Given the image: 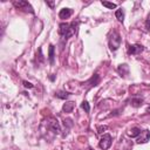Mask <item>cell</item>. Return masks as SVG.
Here are the masks:
<instances>
[{
    "instance_id": "cell-19",
    "label": "cell",
    "mask_w": 150,
    "mask_h": 150,
    "mask_svg": "<svg viewBox=\"0 0 150 150\" xmlns=\"http://www.w3.org/2000/svg\"><path fill=\"white\" fill-rule=\"evenodd\" d=\"M104 130H107V125H100V127H97V132L98 134H102Z\"/></svg>"
},
{
    "instance_id": "cell-15",
    "label": "cell",
    "mask_w": 150,
    "mask_h": 150,
    "mask_svg": "<svg viewBox=\"0 0 150 150\" xmlns=\"http://www.w3.org/2000/svg\"><path fill=\"white\" fill-rule=\"evenodd\" d=\"M115 16L117 18V20H118L120 22H123V20H124V13H123L122 9H117V11L115 12Z\"/></svg>"
},
{
    "instance_id": "cell-23",
    "label": "cell",
    "mask_w": 150,
    "mask_h": 150,
    "mask_svg": "<svg viewBox=\"0 0 150 150\" xmlns=\"http://www.w3.org/2000/svg\"><path fill=\"white\" fill-rule=\"evenodd\" d=\"M148 111H149V112H150V107H149V108H148Z\"/></svg>"
},
{
    "instance_id": "cell-17",
    "label": "cell",
    "mask_w": 150,
    "mask_h": 150,
    "mask_svg": "<svg viewBox=\"0 0 150 150\" xmlns=\"http://www.w3.org/2000/svg\"><path fill=\"white\" fill-rule=\"evenodd\" d=\"M101 4H102L103 6H105V7L110 8V9H112V8H116V4H112V2H108V1H102Z\"/></svg>"
},
{
    "instance_id": "cell-22",
    "label": "cell",
    "mask_w": 150,
    "mask_h": 150,
    "mask_svg": "<svg viewBox=\"0 0 150 150\" xmlns=\"http://www.w3.org/2000/svg\"><path fill=\"white\" fill-rule=\"evenodd\" d=\"M46 4H47V5H49L52 8L54 7V2H50V1H46Z\"/></svg>"
},
{
    "instance_id": "cell-24",
    "label": "cell",
    "mask_w": 150,
    "mask_h": 150,
    "mask_svg": "<svg viewBox=\"0 0 150 150\" xmlns=\"http://www.w3.org/2000/svg\"><path fill=\"white\" fill-rule=\"evenodd\" d=\"M88 150H94V149H93V148H89V149H88Z\"/></svg>"
},
{
    "instance_id": "cell-1",
    "label": "cell",
    "mask_w": 150,
    "mask_h": 150,
    "mask_svg": "<svg viewBox=\"0 0 150 150\" xmlns=\"http://www.w3.org/2000/svg\"><path fill=\"white\" fill-rule=\"evenodd\" d=\"M77 23H79V22H71V23L62 22V23H60V26H59V33H60V35H61L63 39H66V40L69 39L73 34H75Z\"/></svg>"
},
{
    "instance_id": "cell-18",
    "label": "cell",
    "mask_w": 150,
    "mask_h": 150,
    "mask_svg": "<svg viewBox=\"0 0 150 150\" xmlns=\"http://www.w3.org/2000/svg\"><path fill=\"white\" fill-rule=\"evenodd\" d=\"M81 107H82V109H84L86 112H89V110H90V105H89V103H88L87 101H83V102L81 103Z\"/></svg>"
},
{
    "instance_id": "cell-12",
    "label": "cell",
    "mask_w": 150,
    "mask_h": 150,
    "mask_svg": "<svg viewBox=\"0 0 150 150\" xmlns=\"http://www.w3.org/2000/svg\"><path fill=\"white\" fill-rule=\"evenodd\" d=\"M139 134H141V129L137 128V127H134V128H131V129L128 131V135H129L130 137H137Z\"/></svg>"
},
{
    "instance_id": "cell-2",
    "label": "cell",
    "mask_w": 150,
    "mask_h": 150,
    "mask_svg": "<svg viewBox=\"0 0 150 150\" xmlns=\"http://www.w3.org/2000/svg\"><path fill=\"white\" fill-rule=\"evenodd\" d=\"M121 41H122V39H121L120 34L117 32H112V34L109 38V48L111 50H117L121 46Z\"/></svg>"
},
{
    "instance_id": "cell-14",
    "label": "cell",
    "mask_w": 150,
    "mask_h": 150,
    "mask_svg": "<svg viewBox=\"0 0 150 150\" xmlns=\"http://www.w3.org/2000/svg\"><path fill=\"white\" fill-rule=\"evenodd\" d=\"M48 59H49V62H50V64H53V63H54V46H53V45H49Z\"/></svg>"
},
{
    "instance_id": "cell-8",
    "label": "cell",
    "mask_w": 150,
    "mask_h": 150,
    "mask_svg": "<svg viewBox=\"0 0 150 150\" xmlns=\"http://www.w3.org/2000/svg\"><path fill=\"white\" fill-rule=\"evenodd\" d=\"M71 14H73V9H70V8H62L60 11V13H59V16H60V19H68Z\"/></svg>"
},
{
    "instance_id": "cell-16",
    "label": "cell",
    "mask_w": 150,
    "mask_h": 150,
    "mask_svg": "<svg viewBox=\"0 0 150 150\" xmlns=\"http://www.w3.org/2000/svg\"><path fill=\"white\" fill-rule=\"evenodd\" d=\"M69 93H67V91H57L56 94H55V96L56 97H59V98H62V100H64V98H68L69 97Z\"/></svg>"
},
{
    "instance_id": "cell-11",
    "label": "cell",
    "mask_w": 150,
    "mask_h": 150,
    "mask_svg": "<svg viewBox=\"0 0 150 150\" xmlns=\"http://www.w3.org/2000/svg\"><path fill=\"white\" fill-rule=\"evenodd\" d=\"M90 87H95V86H97L98 83H100V76H98V74H95L94 76H91V79L87 82Z\"/></svg>"
},
{
    "instance_id": "cell-20",
    "label": "cell",
    "mask_w": 150,
    "mask_h": 150,
    "mask_svg": "<svg viewBox=\"0 0 150 150\" xmlns=\"http://www.w3.org/2000/svg\"><path fill=\"white\" fill-rule=\"evenodd\" d=\"M22 83H23V86H25L26 88H33V84L29 83V82H27V81H23Z\"/></svg>"
},
{
    "instance_id": "cell-21",
    "label": "cell",
    "mask_w": 150,
    "mask_h": 150,
    "mask_svg": "<svg viewBox=\"0 0 150 150\" xmlns=\"http://www.w3.org/2000/svg\"><path fill=\"white\" fill-rule=\"evenodd\" d=\"M39 59L41 62H43V56H42V53H41V48H39Z\"/></svg>"
},
{
    "instance_id": "cell-10",
    "label": "cell",
    "mask_w": 150,
    "mask_h": 150,
    "mask_svg": "<svg viewBox=\"0 0 150 150\" xmlns=\"http://www.w3.org/2000/svg\"><path fill=\"white\" fill-rule=\"evenodd\" d=\"M74 107H75V103L71 102V101H69V102H66V103L63 104L62 110H63L64 112H71L73 109H74Z\"/></svg>"
},
{
    "instance_id": "cell-9",
    "label": "cell",
    "mask_w": 150,
    "mask_h": 150,
    "mask_svg": "<svg viewBox=\"0 0 150 150\" xmlns=\"http://www.w3.org/2000/svg\"><path fill=\"white\" fill-rule=\"evenodd\" d=\"M117 71L121 74V76H125V75H128V74H129V67H128V64H125V63L120 64L118 68H117Z\"/></svg>"
},
{
    "instance_id": "cell-7",
    "label": "cell",
    "mask_w": 150,
    "mask_h": 150,
    "mask_svg": "<svg viewBox=\"0 0 150 150\" xmlns=\"http://www.w3.org/2000/svg\"><path fill=\"white\" fill-rule=\"evenodd\" d=\"M143 46H141V45H132V46H130L129 47V54H131V55H137V54H139V53H142L143 52Z\"/></svg>"
},
{
    "instance_id": "cell-3",
    "label": "cell",
    "mask_w": 150,
    "mask_h": 150,
    "mask_svg": "<svg viewBox=\"0 0 150 150\" xmlns=\"http://www.w3.org/2000/svg\"><path fill=\"white\" fill-rule=\"evenodd\" d=\"M47 125H48V129H49L54 135H59V134H60L61 127H60L57 120H55V118H53V117L49 118V120L47 121Z\"/></svg>"
},
{
    "instance_id": "cell-5",
    "label": "cell",
    "mask_w": 150,
    "mask_h": 150,
    "mask_svg": "<svg viewBox=\"0 0 150 150\" xmlns=\"http://www.w3.org/2000/svg\"><path fill=\"white\" fill-rule=\"evenodd\" d=\"M13 5L19 8V9H25V11H29L30 13H34L32 6L27 2V1H23V0H19V1H13Z\"/></svg>"
},
{
    "instance_id": "cell-13",
    "label": "cell",
    "mask_w": 150,
    "mask_h": 150,
    "mask_svg": "<svg viewBox=\"0 0 150 150\" xmlns=\"http://www.w3.org/2000/svg\"><path fill=\"white\" fill-rule=\"evenodd\" d=\"M130 102H131L130 104H131L132 107H135V108H138V107H141V105L143 104V100H142V98H138V97H137V98H131Z\"/></svg>"
},
{
    "instance_id": "cell-4",
    "label": "cell",
    "mask_w": 150,
    "mask_h": 150,
    "mask_svg": "<svg viewBox=\"0 0 150 150\" xmlns=\"http://www.w3.org/2000/svg\"><path fill=\"white\" fill-rule=\"evenodd\" d=\"M111 145V136L109 134H104L101 139H100V143H98V146L102 149V150H108Z\"/></svg>"
},
{
    "instance_id": "cell-6",
    "label": "cell",
    "mask_w": 150,
    "mask_h": 150,
    "mask_svg": "<svg viewBox=\"0 0 150 150\" xmlns=\"http://www.w3.org/2000/svg\"><path fill=\"white\" fill-rule=\"evenodd\" d=\"M149 139H150V131H149V130H143V131H141V134L138 135L137 143L143 144V143H146Z\"/></svg>"
}]
</instances>
